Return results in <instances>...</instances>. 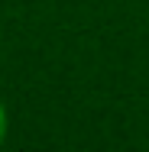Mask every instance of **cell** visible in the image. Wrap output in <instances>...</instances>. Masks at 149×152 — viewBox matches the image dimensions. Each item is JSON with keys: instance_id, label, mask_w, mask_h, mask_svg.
I'll return each instance as SVG.
<instances>
[{"instance_id": "obj_1", "label": "cell", "mask_w": 149, "mask_h": 152, "mask_svg": "<svg viewBox=\"0 0 149 152\" xmlns=\"http://www.w3.org/2000/svg\"><path fill=\"white\" fill-rule=\"evenodd\" d=\"M3 129H7V117H3V107H0V139H3Z\"/></svg>"}]
</instances>
